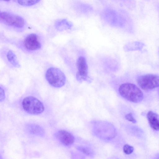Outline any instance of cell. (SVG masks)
Instances as JSON below:
<instances>
[{
    "label": "cell",
    "mask_w": 159,
    "mask_h": 159,
    "mask_svg": "<svg viewBox=\"0 0 159 159\" xmlns=\"http://www.w3.org/2000/svg\"><path fill=\"white\" fill-rule=\"evenodd\" d=\"M28 129L30 132L34 133H39L43 132L42 129L39 126L35 125H30Z\"/></svg>",
    "instance_id": "cell-14"
},
{
    "label": "cell",
    "mask_w": 159,
    "mask_h": 159,
    "mask_svg": "<svg viewBox=\"0 0 159 159\" xmlns=\"http://www.w3.org/2000/svg\"><path fill=\"white\" fill-rule=\"evenodd\" d=\"M55 26L59 31L70 29L73 26L72 23L66 19L59 20L55 23Z\"/></svg>",
    "instance_id": "cell-11"
},
{
    "label": "cell",
    "mask_w": 159,
    "mask_h": 159,
    "mask_svg": "<svg viewBox=\"0 0 159 159\" xmlns=\"http://www.w3.org/2000/svg\"><path fill=\"white\" fill-rule=\"evenodd\" d=\"M134 150L133 147L127 144L125 145L123 147L124 152L127 155L131 154L133 152Z\"/></svg>",
    "instance_id": "cell-16"
},
{
    "label": "cell",
    "mask_w": 159,
    "mask_h": 159,
    "mask_svg": "<svg viewBox=\"0 0 159 159\" xmlns=\"http://www.w3.org/2000/svg\"><path fill=\"white\" fill-rule=\"evenodd\" d=\"M125 118L126 120L133 123H135L137 122L136 120L133 117L131 113H129L126 114L125 116Z\"/></svg>",
    "instance_id": "cell-17"
},
{
    "label": "cell",
    "mask_w": 159,
    "mask_h": 159,
    "mask_svg": "<svg viewBox=\"0 0 159 159\" xmlns=\"http://www.w3.org/2000/svg\"><path fill=\"white\" fill-rule=\"evenodd\" d=\"M76 66L78 72L76 77L77 80L80 83L84 80L89 82L90 78L88 76V66L85 58L80 57L77 59Z\"/></svg>",
    "instance_id": "cell-7"
},
{
    "label": "cell",
    "mask_w": 159,
    "mask_h": 159,
    "mask_svg": "<svg viewBox=\"0 0 159 159\" xmlns=\"http://www.w3.org/2000/svg\"><path fill=\"white\" fill-rule=\"evenodd\" d=\"M81 152L88 155L90 154L89 152L86 149L84 148H79V149Z\"/></svg>",
    "instance_id": "cell-19"
},
{
    "label": "cell",
    "mask_w": 159,
    "mask_h": 159,
    "mask_svg": "<svg viewBox=\"0 0 159 159\" xmlns=\"http://www.w3.org/2000/svg\"><path fill=\"white\" fill-rule=\"evenodd\" d=\"M1 22L7 25L16 28H21L25 24L24 19L21 16L7 12H1Z\"/></svg>",
    "instance_id": "cell-4"
},
{
    "label": "cell",
    "mask_w": 159,
    "mask_h": 159,
    "mask_svg": "<svg viewBox=\"0 0 159 159\" xmlns=\"http://www.w3.org/2000/svg\"><path fill=\"white\" fill-rule=\"evenodd\" d=\"M147 117L151 127L155 130L159 131V116L150 111L147 113Z\"/></svg>",
    "instance_id": "cell-10"
},
{
    "label": "cell",
    "mask_w": 159,
    "mask_h": 159,
    "mask_svg": "<svg viewBox=\"0 0 159 159\" xmlns=\"http://www.w3.org/2000/svg\"><path fill=\"white\" fill-rule=\"evenodd\" d=\"M40 0H18V3L21 5L25 6H30L33 5L38 3Z\"/></svg>",
    "instance_id": "cell-15"
},
{
    "label": "cell",
    "mask_w": 159,
    "mask_h": 159,
    "mask_svg": "<svg viewBox=\"0 0 159 159\" xmlns=\"http://www.w3.org/2000/svg\"><path fill=\"white\" fill-rule=\"evenodd\" d=\"M104 20L111 25L116 27H122L124 25L125 20L119 13L111 9H106L103 12Z\"/></svg>",
    "instance_id": "cell-5"
},
{
    "label": "cell",
    "mask_w": 159,
    "mask_h": 159,
    "mask_svg": "<svg viewBox=\"0 0 159 159\" xmlns=\"http://www.w3.org/2000/svg\"><path fill=\"white\" fill-rule=\"evenodd\" d=\"M137 82L143 89H152L159 87V76L153 74L141 75L137 78Z\"/></svg>",
    "instance_id": "cell-6"
},
{
    "label": "cell",
    "mask_w": 159,
    "mask_h": 159,
    "mask_svg": "<svg viewBox=\"0 0 159 159\" xmlns=\"http://www.w3.org/2000/svg\"><path fill=\"white\" fill-rule=\"evenodd\" d=\"M24 45L26 48L29 51L37 50L41 47V44L39 40L38 36L33 33L29 34L25 37Z\"/></svg>",
    "instance_id": "cell-8"
},
{
    "label": "cell",
    "mask_w": 159,
    "mask_h": 159,
    "mask_svg": "<svg viewBox=\"0 0 159 159\" xmlns=\"http://www.w3.org/2000/svg\"><path fill=\"white\" fill-rule=\"evenodd\" d=\"M118 91L121 97L134 103H138L143 98V93L135 85L130 83H125L120 85Z\"/></svg>",
    "instance_id": "cell-1"
},
{
    "label": "cell",
    "mask_w": 159,
    "mask_h": 159,
    "mask_svg": "<svg viewBox=\"0 0 159 159\" xmlns=\"http://www.w3.org/2000/svg\"><path fill=\"white\" fill-rule=\"evenodd\" d=\"M5 98V92L3 89L1 88H0V101L1 102L3 101Z\"/></svg>",
    "instance_id": "cell-18"
},
{
    "label": "cell",
    "mask_w": 159,
    "mask_h": 159,
    "mask_svg": "<svg viewBox=\"0 0 159 159\" xmlns=\"http://www.w3.org/2000/svg\"><path fill=\"white\" fill-rule=\"evenodd\" d=\"M158 91H159V89H158Z\"/></svg>",
    "instance_id": "cell-21"
},
{
    "label": "cell",
    "mask_w": 159,
    "mask_h": 159,
    "mask_svg": "<svg viewBox=\"0 0 159 159\" xmlns=\"http://www.w3.org/2000/svg\"><path fill=\"white\" fill-rule=\"evenodd\" d=\"M22 105L24 110L32 115L40 114L43 111L44 109L43 103L33 96H28L24 98L22 101Z\"/></svg>",
    "instance_id": "cell-2"
},
{
    "label": "cell",
    "mask_w": 159,
    "mask_h": 159,
    "mask_svg": "<svg viewBox=\"0 0 159 159\" xmlns=\"http://www.w3.org/2000/svg\"><path fill=\"white\" fill-rule=\"evenodd\" d=\"M7 57L8 61L14 66L16 67H19L20 66L16 55L12 51L9 50L8 51Z\"/></svg>",
    "instance_id": "cell-13"
},
{
    "label": "cell",
    "mask_w": 159,
    "mask_h": 159,
    "mask_svg": "<svg viewBox=\"0 0 159 159\" xmlns=\"http://www.w3.org/2000/svg\"><path fill=\"white\" fill-rule=\"evenodd\" d=\"M157 159H159V156H158L157 158Z\"/></svg>",
    "instance_id": "cell-20"
},
{
    "label": "cell",
    "mask_w": 159,
    "mask_h": 159,
    "mask_svg": "<svg viewBox=\"0 0 159 159\" xmlns=\"http://www.w3.org/2000/svg\"><path fill=\"white\" fill-rule=\"evenodd\" d=\"M56 138L64 145L69 146L75 142V138L70 133L64 130L58 131L56 134Z\"/></svg>",
    "instance_id": "cell-9"
},
{
    "label": "cell",
    "mask_w": 159,
    "mask_h": 159,
    "mask_svg": "<svg viewBox=\"0 0 159 159\" xmlns=\"http://www.w3.org/2000/svg\"><path fill=\"white\" fill-rule=\"evenodd\" d=\"M143 46V44L141 43L134 42L126 44L123 48L125 51L128 52L141 49Z\"/></svg>",
    "instance_id": "cell-12"
},
{
    "label": "cell",
    "mask_w": 159,
    "mask_h": 159,
    "mask_svg": "<svg viewBox=\"0 0 159 159\" xmlns=\"http://www.w3.org/2000/svg\"><path fill=\"white\" fill-rule=\"evenodd\" d=\"M45 76L48 83L54 87H61L65 84V75L58 68L53 67L49 68L46 72Z\"/></svg>",
    "instance_id": "cell-3"
}]
</instances>
